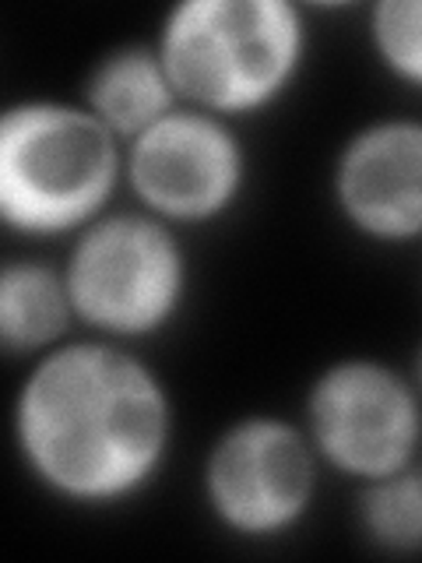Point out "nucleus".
<instances>
[{
    "instance_id": "0eeeda50",
    "label": "nucleus",
    "mask_w": 422,
    "mask_h": 563,
    "mask_svg": "<svg viewBox=\"0 0 422 563\" xmlns=\"http://www.w3.org/2000/svg\"><path fill=\"white\" fill-rule=\"evenodd\" d=\"M243 155L222 123L166 113L134 137L131 180L152 208L173 219L215 216L236 194Z\"/></svg>"
},
{
    "instance_id": "7ed1b4c3",
    "label": "nucleus",
    "mask_w": 422,
    "mask_h": 563,
    "mask_svg": "<svg viewBox=\"0 0 422 563\" xmlns=\"http://www.w3.org/2000/svg\"><path fill=\"white\" fill-rule=\"evenodd\" d=\"M116 176L113 134L57 102L0 113V222L25 233L70 229L106 201Z\"/></svg>"
},
{
    "instance_id": "f257e3e1",
    "label": "nucleus",
    "mask_w": 422,
    "mask_h": 563,
    "mask_svg": "<svg viewBox=\"0 0 422 563\" xmlns=\"http://www.w3.org/2000/svg\"><path fill=\"white\" fill-rule=\"evenodd\" d=\"M169 409L158 380L110 345H67L32 369L18 437L32 468L78 500H113L155 472Z\"/></svg>"
},
{
    "instance_id": "1a4fd4ad",
    "label": "nucleus",
    "mask_w": 422,
    "mask_h": 563,
    "mask_svg": "<svg viewBox=\"0 0 422 563\" xmlns=\"http://www.w3.org/2000/svg\"><path fill=\"white\" fill-rule=\"evenodd\" d=\"M173 85L163 70V60L145 49L113 53L88 85L92 117L110 134H141L155 120L169 113Z\"/></svg>"
},
{
    "instance_id": "9b49d317",
    "label": "nucleus",
    "mask_w": 422,
    "mask_h": 563,
    "mask_svg": "<svg viewBox=\"0 0 422 563\" xmlns=\"http://www.w3.org/2000/svg\"><path fill=\"white\" fill-rule=\"evenodd\" d=\"M366 525L391 550H412L422 528V489L415 475H384L366 497Z\"/></svg>"
},
{
    "instance_id": "20e7f679",
    "label": "nucleus",
    "mask_w": 422,
    "mask_h": 563,
    "mask_svg": "<svg viewBox=\"0 0 422 563\" xmlns=\"http://www.w3.org/2000/svg\"><path fill=\"white\" fill-rule=\"evenodd\" d=\"M64 286L70 310L85 321L106 331L141 334L173 313L184 289V257L163 225L110 219L85 233Z\"/></svg>"
},
{
    "instance_id": "6e6552de",
    "label": "nucleus",
    "mask_w": 422,
    "mask_h": 563,
    "mask_svg": "<svg viewBox=\"0 0 422 563\" xmlns=\"http://www.w3.org/2000/svg\"><path fill=\"white\" fill-rule=\"evenodd\" d=\"M338 194L348 219L384 240L415 236L422 225V131L380 123L342 155Z\"/></svg>"
},
{
    "instance_id": "39448f33",
    "label": "nucleus",
    "mask_w": 422,
    "mask_h": 563,
    "mask_svg": "<svg viewBox=\"0 0 422 563\" xmlns=\"http://www.w3.org/2000/svg\"><path fill=\"white\" fill-rule=\"evenodd\" d=\"M313 437L345 472L384 479L415 451L419 409L398 374L377 363H342L316 380L310 398Z\"/></svg>"
},
{
    "instance_id": "423d86ee",
    "label": "nucleus",
    "mask_w": 422,
    "mask_h": 563,
    "mask_svg": "<svg viewBox=\"0 0 422 563\" xmlns=\"http://www.w3.org/2000/svg\"><path fill=\"white\" fill-rule=\"evenodd\" d=\"M313 462L292 427L251 419L229 430L208 462V497L225 525L268 536L292 525L310 504Z\"/></svg>"
},
{
    "instance_id": "f8f14e48",
    "label": "nucleus",
    "mask_w": 422,
    "mask_h": 563,
    "mask_svg": "<svg viewBox=\"0 0 422 563\" xmlns=\"http://www.w3.org/2000/svg\"><path fill=\"white\" fill-rule=\"evenodd\" d=\"M377 43L384 57L395 64L409 81H419L422 57H419V4L415 0H387L377 8Z\"/></svg>"
},
{
    "instance_id": "9d476101",
    "label": "nucleus",
    "mask_w": 422,
    "mask_h": 563,
    "mask_svg": "<svg viewBox=\"0 0 422 563\" xmlns=\"http://www.w3.org/2000/svg\"><path fill=\"white\" fill-rule=\"evenodd\" d=\"M67 286L43 264H11L0 275V342L40 349L67 324Z\"/></svg>"
},
{
    "instance_id": "f03ea898",
    "label": "nucleus",
    "mask_w": 422,
    "mask_h": 563,
    "mask_svg": "<svg viewBox=\"0 0 422 563\" xmlns=\"http://www.w3.org/2000/svg\"><path fill=\"white\" fill-rule=\"evenodd\" d=\"M303 53V25L286 0H190L166 22L163 70L208 110H257L281 92Z\"/></svg>"
}]
</instances>
